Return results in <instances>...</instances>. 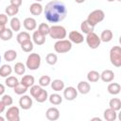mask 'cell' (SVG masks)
<instances>
[{
    "label": "cell",
    "instance_id": "6da1fadb",
    "mask_svg": "<svg viewBox=\"0 0 121 121\" xmlns=\"http://www.w3.org/2000/svg\"><path fill=\"white\" fill-rule=\"evenodd\" d=\"M44 17L50 23H60L65 19L67 15V9L64 3L53 0L45 5L43 9Z\"/></svg>",
    "mask_w": 121,
    "mask_h": 121
},
{
    "label": "cell",
    "instance_id": "7a4b0ae2",
    "mask_svg": "<svg viewBox=\"0 0 121 121\" xmlns=\"http://www.w3.org/2000/svg\"><path fill=\"white\" fill-rule=\"evenodd\" d=\"M49 35L52 39L55 40H62L66 37L67 32L64 26H59V25H55L50 26L49 29Z\"/></svg>",
    "mask_w": 121,
    "mask_h": 121
},
{
    "label": "cell",
    "instance_id": "3957f363",
    "mask_svg": "<svg viewBox=\"0 0 121 121\" xmlns=\"http://www.w3.org/2000/svg\"><path fill=\"white\" fill-rule=\"evenodd\" d=\"M111 63L115 67L121 66V48L119 45H114L110 50Z\"/></svg>",
    "mask_w": 121,
    "mask_h": 121
},
{
    "label": "cell",
    "instance_id": "277c9868",
    "mask_svg": "<svg viewBox=\"0 0 121 121\" xmlns=\"http://www.w3.org/2000/svg\"><path fill=\"white\" fill-rule=\"evenodd\" d=\"M41 56L38 53H30L26 59V65L29 70H37L41 65Z\"/></svg>",
    "mask_w": 121,
    "mask_h": 121
},
{
    "label": "cell",
    "instance_id": "5b68a950",
    "mask_svg": "<svg viewBox=\"0 0 121 121\" xmlns=\"http://www.w3.org/2000/svg\"><path fill=\"white\" fill-rule=\"evenodd\" d=\"M104 18H105V13H104V11L102 9H95L92 12L89 13V15H88L86 20L91 25H93L95 26L98 23L102 22L104 20Z\"/></svg>",
    "mask_w": 121,
    "mask_h": 121
},
{
    "label": "cell",
    "instance_id": "8992f818",
    "mask_svg": "<svg viewBox=\"0 0 121 121\" xmlns=\"http://www.w3.org/2000/svg\"><path fill=\"white\" fill-rule=\"evenodd\" d=\"M54 49L57 53H66L72 49V43L69 40H58L54 44Z\"/></svg>",
    "mask_w": 121,
    "mask_h": 121
},
{
    "label": "cell",
    "instance_id": "52a82bcc",
    "mask_svg": "<svg viewBox=\"0 0 121 121\" xmlns=\"http://www.w3.org/2000/svg\"><path fill=\"white\" fill-rule=\"evenodd\" d=\"M85 40H86V43H87L88 46L92 49H96L100 45V43H101L100 38L94 31L91 32V33H88Z\"/></svg>",
    "mask_w": 121,
    "mask_h": 121
},
{
    "label": "cell",
    "instance_id": "ba28073f",
    "mask_svg": "<svg viewBox=\"0 0 121 121\" xmlns=\"http://www.w3.org/2000/svg\"><path fill=\"white\" fill-rule=\"evenodd\" d=\"M6 118L9 121H19L20 120V111L18 107L11 106L8 109L6 112Z\"/></svg>",
    "mask_w": 121,
    "mask_h": 121
},
{
    "label": "cell",
    "instance_id": "9c48e42d",
    "mask_svg": "<svg viewBox=\"0 0 121 121\" xmlns=\"http://www.w3.org/2000/svg\"><path fill=\"white\" fill-rule=\"evenodd\" d=\"M68 38H69V41L71 43H77V44L78 43H81L84 41L83 35L80 32L77 31V30L70 31L69 34H68Z\"/></svg>",
    "mask_w": 121,
    "mask_h": 121
},
{
    "label": "cell",
    "instance_id": "30bf717a",
    "mask_svg": "<svg viewBox=\"0 0 121 121\" xmlns=\"http://www.w3.org/2000/svg\"><path fill=\"white\" fill-rule=\"evenodd\" d=\"M63 96L66 100L72 101L78 96V90H76V88H74L72 86L66 87L63 90Z\"/></svg>",
    "mask_w": 121,
    "mask_h": 121
},
{
    "label": "cell",
    "instance_id": "8fae6325",
    "mask_svg": "<svg viewBox=\"0 0 121 121\" xmlns=\"http://www.w3.org/2000/svg\"><path fill=\"white\" fill-rule=\"evenodd\" d=\"M32 98H30L29 95H22V96L19 99V105L23 110H28L32 107Z\"/></svg>",
    "mask_w": 121,
    "mask_h": 121
},
{
    "label": "cell",
    "instance_id": "7c38bea8",
    "mask_svg": "<svg viewBox=\"0 0 121 121\" xmlns=\"http://www.w3.org/2000/svg\"><path fill=\"white\" fill-rule=\"evenodd\" d=\"M45 116L50 121L58 120L59 117H60V111L57 108H55V107L49 108V109H47V111L45 112Z\"/></svg>",
    "mask_w": 121,
    "mask_h": 121
},
{
    "label": "cell",
    "instance_id": "4fadbf2b",
    "mask_svg": "<svg viewBox=\"0 0 121 121\" xmlns=\"http://www.w3.org/2000/svg\"><path fill=\"white\" fill-rule=\"evenodd\" d=\"M29 11L32 15L34 16H39L42 14V12L43 11V6L39 3V2H36V3H33L30 5L29 7Z\"/></svg>",
    "mask_w": 121,
    "mask_h": 121
},
{
    "label": "cell",
    "instance_id": "5bb4252c",
    "mask_svg": "<svg viewBox=\"0 0 121 121\" xmlns=\"http://www.w3.org/2000/svg\"><path fill=\"white\" fill-rule=\"evenodd\" d=\"M32 40L33 43H36L37 45H42L45 43V36L43 35L39 30H35L32 35Z\"/></svg>",
    "mask_w": 121,
    "mask_h": 121
},
{
    "label": "cell",
    "instance_id": "9a60e30c",
    "mask_svg": "<svg viewBox=\"0 0 121 121\" xmlns=\"http://www.w3.org/2000/svg\"><path fill=\"white\" fill-rule=\"evenodd\" d=\"M23 26L26 30H34L37 26V22L34 18L32 17H27L24 20Z\"/></svg>",
    "mask_w": 121,
    "mask_h": 121
},
{
    "label": "cell",
    "instance_id": "2e32d148",
    "mask_svg": "<svg viewBox=\"0 0 121 121\" xmlns=\"http://www.w3.org/2000/svg\"><path fill=\"white\" fill-rule=\"evenodd\" d=\"M77 90L81 95H87L91 90V85L87 81H79L78 83Z\"/></svg>",
    "mask_w": 121,
    "mask_h": 121
},
{
    "label": "cell",
    "instance_id": "e0dca14e",
    "mask_svg": "<svg viewBox=\"0 0 121 121\" xmlns=\"http://www.w3.org/2000/svg\"><path fill=\"white\" fill-rule=\"evenodd\" d=\"M100 78L102 79V81L104 82H111L113 80L114 78V73L110 70V69H107V70H104L101 74H100Z\"/></svg>",
    "mask_w": 121,
    "mask_h": 121
},
{
    "label": "cell",
    "instance_id": "ac0fdd59",
    "mask_svg": "<svg viewBox=\"0 0 121 121\" xmlns=\"http://www.w3.org/2000/svg\"><path fill=\"white\" fill-rule=\"evenodd\" d=\"M117 117V113H116V111L109 108V109H106L104 111V118L106 121H114Z\"/></svg>",
    "mask_w": 121,
    "mask_h": 121
},
{
    "label": "cell",
    "instance_id": "d6986e66",
    "mask_svg": "<svg viewBox=\"0 0 121 121\" xmlns=\"http://www.w3.org/2000/svg\"><path fill=\"white\" fill-rule=\"evenodd\" d=\"M34 82H35V78H34L33 76H31V75H26V76H24L22 78L20 83H22L26 88H29L32 85H34Z\"/></svg>",
    "mask_w": 121,
    "mask_h": 121
},
{
    "label": "cell",
    "instance_id": "ffe728a7",
    "mask_svg": "<svg viewBox=\"0 0 121 121\" xmlns=\"http://www.w3.org/2000/svg\"><path fill=\"white\" fill-rule=\"evenodd\" d=\"M112 37H113V34H112V31L110 30V29H105L101 32V35H100V41L101 42H104V43H109L112 40Z\"/></svg>",
    "mask_w": 121,
    "mask_h": 121
},
{
    "label": "cell",
    "instance_id": "44dd1931",
    "mask_svg": "<svg viewBox=\"0 0 121 121\" xmlns=\"http://www.w3.org/2000/svg\"><path fill=\"white\" fill-rule=\"evenodd\" d=\"M94 28H95V26H94L93 25H91L87 20L82 21L81 24H80V29H81V31H82L83 33H85V34H88V33L93 32V31H94Z\"/></svg>",
    "mask_w": 121,
    "mask_h": 121
},
{
    "label": "cell",
    "instance_id": "7402d4cb",
    "mask_svg": "<svg viewBox=\"0 0 121 121\" xmlns=\"http://www.w3.org/2000/svg\"><path fill=\"white\" fill-rule=\"evenodd\" d=\"M107 90H108L109 94L115 95H118V94L120 93V91H121V86H120L119 83H116V82L110 83V84L108 85Z\"/></svg>",
    "mask_w": 121,
    "mask_h": 121
},
{
    "label": "cell",
    "instance_id": "603a6c76",
    "mask_svg": "<svg viewBox=\"0 0 121 121\" xmlns=\"http://www.w3.org/2000/svg\"><path fill=\"white\" fill-rule=\"evenodd\" d=\"M50 84H51V88L56 92L62 91L64 89V82L60 79H54L52 82H50Z\"/></svg>",
    "mask_w": 121,
    "mask_h": 121
},
{
    "label": "cell",
    "instance_id": "cb8c5ba5",
    "mask_svg": "<svg viewBox=\"0 0 121 121\" xmlns=\"http://www.w3.org/2000/svg\"><path fill=\"white\" fill-rule=\"evenodd\" d=\"M12 73V68L10 65L9 64H3L0 67V76L2 78H7L9 76H10V74Z\"/></svg>",
    "mask_w": 121,
    "mask_h": 121
},
{
    "label": "cell",
    "instance_id": "d4e9b609",
    "mask_svg": "<svg viewBox=\"0 0 121 121\" xmlns=\"http://www.w3.org/2000/svg\"><path fill=\"white\" fill-rule=\"evenodd\" d=\"M17 58V52L13 49H9L4 53V59L7 61H13Z\"/></svg>",
    "mask_w": 121,
    "mask_h": 121
},
{
    "label": "cell",
    "instance_id": "484cf974",
    "mask_svg": "<svg viewBox=\"0 0 121 121\" xmlns=\"http://www.w3.org/2000/svg\"><path fill=\"white\" fill-rule=\"evenodd\" d=\"M13 36V31L10 28H5L1 33H0V39L2 41H9Z\"/></svg>",
    "mask_w": 121,
    "mask_h": 121
},
{
    "label": "cell",
    "instance_id": "4316f807",
    "mask_svg": "<svg viewBox=\"0 0 121 121\" xmlns=\"http://www.w3.org/2000/svg\"><path fill=\"white\" fill-rule=\"evenodd\" d=\"M20 44H21L22 50L25 51V52H26V53L31 52V51L33 50V48H34V46H33V42H32L31 40H26V41L23 42V43H20Z\"/></svg>",
    "mask_w": 121,
    "mask_h": 121
},
{
    "label": "cell",
    "instance_id": "83f0119b",
    "mask_svg": "<svg viewBox=\"0 0 121 121\" xmlns=\"http://www.w3.org/2000/svg\"><path fill=\"white\" fill-rule=\"evenodd\" d=\"M99 78H100V74L95 70H92L87 74V79L89 82H96L98 81Z\"/></svg>",
    "mask_w": 121,
    "mask_h": 121
},
{
    "label": "cell",
    "instance_id": "f1b7e54d",
    "mask_svg": "<svg viewBox=\"0 0 121 121\" xmlns=\"http://www.w3.org/2000/svg\"><path fill=\"white\" fill-rule=\"evenodd\" d=\"M5 83H6V85H7L8 87H9V88H14V87L19 83V80H18V78H17L16 77H14V76H9V77H7V78H6Z\"/></svg>",
    "mask_w": 121,
    "mask_h": 121
},
{
    "label": "cell",
    "instance_id": "f546056e",
    "mask_svg": "<svg viewBox=\"0 0 121 121\" xmlns=\"http://www.w3.org/2000/svg\"><path fill=\"white\" fill-rule=\"evenodd\" d=\"M10 28L12 31H19L21 29V22L19 20V18L17 17H12V19L10 20Z\"/></svg>",
    "mask_w": 121,
    "mask_h": 121
},
{
    "label": "cell",
    "instance_id": "4dcf8cb0",
    "mask_svg": "<svg viewBox=\"0 0 121 121\" xmlns=\"http://www.w3.org/2000/svg\"><path fill=\"white\" fill-rule=\"evenodd\" d=\"M49 102L53 105H60L62 102V97L59 94H52L48 96Z\"/></svg>",
    "mask_w": 121,
    "mask_h": 121
},
{
    "label": "cell",
    "instance_id": "1f68e13d",
    "mask_svg": "<svg viewBox=\"0 0 121 121\" xmlns=\"http://www.w3.org/2000/svg\"><path fill=\"white\" fill-rule=\"evenodd\" d=\"M35 98V100L37 101V102H39V103H43V102H44L47 98H48V94H47V91H45L44 89H42V91L34 97Z\"/></svg>",
    "mask_w": 121,
    "mask_h": 121
},
{
    "label": "cell",
    "instance_id": "d6a6232c",
    "mask_svg": "<svg viewBox=\"0 0 121 121\" xmlns=\"http://www.w3.org/2000/svg\"><path fill=\"white\" fill-rule=\"evenodd\" d=\"M109 106L111 109L117 112L121 109V100L119 98H112L109 102Z\"/></svg>",
    "mask_w": 121,
    "mask_h": 121
},
{
    "label": "cell",
    "instance_id": "836d02e7",
    "mask_svg": "<svg viewBox=\"0 0 121 121\" xmlns=\"http://www.w3.org/2000/svg\"><path fill=\"white\" fill-rule=\"evenodd\" d=\"M6 14L8 16H11V17H14V15H16L18 12H19V8L18 7H15V6H12V5H9L6 8Z\"/></svg>",
    "mask_w": 121,
    "mask_h": 121
},
{
    "label": "cell",
    "instance_id": "e575fe53",
    "mask_svg": "<svg viewBox=\"0 0 121 121\" xmlns=\"http://www.w3.org/2000/svg\"><path fill=\"white\" fill-rule=\"evenodd\" d=\"M16 40L19 43H22L23 42H25L26 40H30V35L26 31H21V32L18 33V35L16 37Z\"/></svg>",
    "mask_w": 121,
    "mask_h": 121
},
{
    "label": "cell",
    "instance_id": "d590c367",
    "mask_svg": "<svg viewBox=\"0 0 121 121\" xmlns=\"http://www.w3.org/2000/svg\"><path fill=\"white\" fill-rule=\"evenodd\" d=\"M13 70H14L15 74H17L19 76H22L26 72V66L22 62H16L15 65H14V69Z\"/></svg>",
    "mask_w": 121,
    "mask_h": 121
},
{
    "label": "cell",
    "instance_id": "8d00e7d4",
    "mask_svg": "<svg viewBox=\"0 0 121 121\" xmlns=\"http://www.w3.org/2000/svg\"><path fill=\"white\" fill-rule=\"evenodd\" d=\"M45 60H46V62H47L49 65H55V64L57 63V61H58V57H57V55L54 54V53H49V54L46 55Z\"/></svg>",
    "mask_w": 121,
    "mask_h": 121
},
{
    "label": "cell",
    "instance_id": "74e56055",
    "mask_svg": "<svg viewBox=\"0 0 121 121\" xmlns=\"http://www.w3.org/2000/svg\"><path fill=\"white\" fill-rule=\"evenodd\" d=\"M13 89H14V93H15L16 95H24V94L26 93V91H27L28 88H26V86H24L22 83H18Z\"/></svg>",
    "mask_w": 121,
    "mask_h": 121
},
{
    "label": "cell",
    "instance_id": "f35d334b",
    "mask_svg": "<svg viewBox=\"0 0 121 121\" xmlns=\"http://www.w3.org/2000/svg\"><path fill=\"white\" fill-rule=\"evenodd\" d=\"M49 29H50V26H49L46 23H42V24H40L39 26H38V30H39L43 35H44V36H46V35L49 34Z\"/></svg>",
    "mask_w": 121,
    "mask_h": 121
},
{
    "label": "cell",
    "instance_id": "ab89813d",
    "mask_svg": "<svg viewBox=\"0 0 121 121\" xmlns=\"http://www.w3.org/2000/svg\"><path fill=\"white\" fill-rule=\"evenodd\" d=\"M50 82H51V78H50L49 76H46V75L42 76V77L40 78V79H39V85L42 86V87H46V86H48V85L50 84Z\"/></svg>",
    "mask_w": 121,
    "mask_h": 121
},
{
    "label": "cell",
    "instance_id": "60d3db41",
    "mask_svg": "<svg viewBox=\"0 0 121 121\" xmlns=\"http://www.w3.org/2000/svg\"><path fill=\"white\" fill-rule=\"evenodd\" d=\"M42 86H40V85H32L31 87H30V95L33 96V97H35L41 91H42Z\"/></svg>",
    "mask_w": 121,
    "mask_h": 121
},
{
    "label": "cell",
    "instance_id": "b9f144b4",
    "mask_svg": "<svg viewBox=\"0 0 121 121\" xmlns=\"http://www.w3.org/2000/svg\"><path fill=\"white\" fill-rule=\"evenodd\" d=\"M2 102L6 105V106H10L13 103V99L9 95H4L2 97Z\"/></svg>",
    "mask_w": 121,
    "mask_h": 121
},
{
    "label": "cell",
    "instance_id": "7bdbcfd3",
    "mask_svg": "<svg viewBox=\"0 0 121 121\" xmlns=\"http://www.w3.org/2000/svg\"><path fill=\"white\" fill-rule=\"evenodd\" d=\"M7 23H8V15L4 13H0V24L6 26Z\"/></svg>",
    "mask_w": 121,
    "mask_h": 121
},
{
    "label": "cell",
    "instance_id": "ee69618b",
    "mask_svg": "<svg viewBox=\"0 0 121 121\" xmlns=\"http://www.w3.org/2000/svg\"><path fill=\"white\" fill-rule=\"evenodd\" d=\"M9 2H10V5H12V6H15V7H20L21 5H22V0H9Z\"/></svg>",
    "mask_w": 121,
    "mask_h": 121
},
{
    "label": "cell",
    "instance_id": "f6af8a7d",
    "mask_svg": "<svg viewBox=\"0 0 121 121\" xmlns=\"http://www.w3.org/2000/svg\"><path fill=\"white\" fill-rule=\"evenodd\" d=\"M5 108H6V105L2 102V100L0 101V113H2L4 111H5Z\"/></svg>",
    "mask_w": 121,
    "mask_h": 121
},
{
    "label": "cell",
    "instance_id": "bcb514c9",
    "mask_svg": "<svg viewBox=\"0 0 121 121\" xmlns=\"http://www.w3.org/2000/svg\"><path fill=\"white\" fill-rule=\"evenodd\" d=\"M5 93V86L3 84H0V95H2Z\"/></svg>",
    "mask_w": 121,
    "mask_h": 121
},
{
    "label": "cell",
    "instance_id": "7dc6e473",
    "mask_svg": "<svg viewBox=\"0 0 121 121\" xmlns=\"http://www.w3.org/2000/svg\"><path fill=\"white\" fill-rule=\"evenodd\" d=\"M5 28H6V26H5V25H1V24H0V33H1Z\"/></svg>",
    "mask_w": 121,
    "mask_h": 121
},
{
    "label": "cell",
    "instance_id": "c3c4849f",
    "mask_svg": "<svg viewBox=\"0 0 121 121\" xmlns=\"http://www.w3.org/2000/svg\"><path fill=\"white\" fill-rule=\"evenodd\" d=\"M76 1V3H78V4H81V3H84L85 2V0H75Z\"/></svg>",
    "mask_w": 121,
    "mask_h": 121
},
{
    "label": "cell",
    "instance_id": "681fc988",
    "mask_svg": "<svg viewBox=\"0 0 121 121\" xmlns=\"http://www.w3.org/2000/svg\"><path fill=\"white\" fill-rule=\"evenodd\" d=\"M92 120H98V121H101V119H100L99 117H95V118H93Z\"/></svg>",
    "mask_w": 121,
    "mask_h": 121
},
{
    "label": "cell",
    "instance_id": "f907efd6",
    "mask_svg": "<svg viewBox=\"0 0 121 121\" xmlns=\"http://www.w3.org/2000/svg\"><path fill=\"white\" fill-rule=\"evenodd\" d=\"M4 120H5V118H4V117H2V116L0 115V121H4Z\"/></svg>",
    "mask_w": 121,
    "mask_h": 121
},
{
    "label": "cell",
    "instance_id": "816d5d0a",
    "mask_svg": "<svg viewBox=\"0 0 121 121\" xmlns=\"http://www.w3.org/2000/svg\"><path fill=\"white\" fill-rule=\"evenodd\" d=\"M107 1H108V2H113L114 0H107Z\"/></svg>",
    "mask_w": 121,
    "mask_h": 121
},
{
    "label": "cell",
    "instance_id": "f5cc1de1",
    "mask_svg": "<svg viewBox=\"0 0 121 121\" xmlns=\"http://www.w3.org/2000/svg\"><path fill=\"white\" fill-rule=\"evenodd\" d=\"M35 1H37V2H41V1H43V0H35Z\"/></svg>",
    "mask_w": 121,
    "mask_h": 121
},
{
    "label": "cell",
    "instance_id": "db71d44e",
    "mask_svg": "<svg viewBox=\"0 0 121 121\" xmlns=\"http://www.w3.org/2000/svg\"><path fill=\"white\" fill-rule=\"evenodd\" d=\"M0 63H1V56H0Z\"/></svg>",
    "mask_w": 121,
    "mask_h": 121
},
{
    "label": "cell",
    "instance_id": "11a10c76",
    "mask_svg": "<svg viewBox=\"0 0 121 121\" xmlns=\"http://www.w3.org/2000/svg\"><path fill=\"white\" fill-rule=\"evenodd\" d=\"M117 1H121V0H117Z\"/></svg>",
    "mask_w": 121,
    "mask_h": 121
}]
</instances>
